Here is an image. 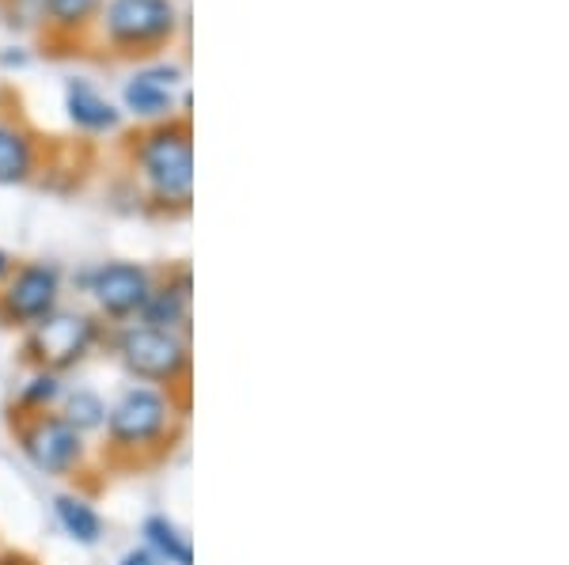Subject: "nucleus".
Returning a JSON list of instances; mask_svg holds the SVG:
<instances>
[{
  "mask_svg": "<svg viewBox=\"0 0 569 565\" xmlns=\"http://www.w3.org/2000/svg\"><path fill=\"white\" fill-rule=\"evenodd\" d=\"M91 293H96L99 307L110 319H130L144 307V300L152 293L149 270L133 266V262H110V266L96 270L91 278Z\"/></svg>",
  "mask_w": 569,
  "mask_h": 565,
  "instance_id": "obj_7",
  "label": "nucleus"
},
{
  "mask_svg": "<svg viewBox=\"0 0 569 565\" xmlns=\"http://www.w3.org/2000/svg\"><path fill=\"white\" fill-rule=\"evenodd\" d=\"M61 293V273L42 262L20 266L0 293V323L4 326H34L53 312Z\"/></svg>",
  "mask_w": 569,
  "mask_h": 565,
  "instance_id": "obj_5",
  "label": "nucleus"
},
{
  "mask_svg": "<svg viewBox=\"0 0 569 565\" xmlns=\"http://www.w3.org/2000/svg\"><path fill=\"white\" fill-rule=\"evenodd\" d=\"M176 69H156V72H141L130 88H126V103L133 107L137 114H160L163 107H171V88H176Z\"/></svg>",
  "mask_w": 569,
  "mask_h": 565,
  "instance_id": "obj_12",
  "label": "nucleus"
},
{
  "mask_svg": "<svg viewBox=\"0 0 569 565\" xmlns=\"http://www.w3.org/2000/svg\"><path fill=\"white\" fill-rule=\"evenodd\" d=\"M114 353L126 364V372L144 380L149 387L176 391L187 387L190 380V342L179 339V334L156 331V326L144 323H130L118 331Z\"/></svg>",
  "mask_w": 569,
  "mask_h": 565,
  "instance_id": "obj_2",
  "label": "nucleus"
},
{
  "mask_svg": "<svg viewBox=\"0 0 569 565\" xmlns=\"http://www.w3.org/2000/svg\"><path fill=\"white\" fill-rule=\"evenodd\" d=\"M16 436L20 448L42 475L72 478L84 463V436H80L61 414L53 410H39V414L16 417Z\"/></svg>",
  "mask_w": 569,
  "mask_h": 565,
  "instance_id": "obj_4",
  "label": "nucleus"
},
{
  "mask_svg": "<svg viewBox=\"0 0 569 565\" xmlns=\"http://www.w3.org/2000/svg\"><path fill=\"white\" fill-rule=\"evenodd\" d=\"M53 513H58L61 532H66L72 543L96 546V543H99V535H103V521H99V513L88 505L84 497L61 494L58 501H53Z\"/></svg>",
  "mask_w": 569,
  "mask_h": 565,
  "instance_id": "obj_10",
  "label": "nucleus"
},
{
  "mask_svg": "<svg viewBox=\"0 0 569 565\" xmlns=\"http://www.w3.org/2000/svg\"><path fill=\"white\" fill-rule=\"evenodd\" d=\"M144 171H149L152 190L163 202L187 205L190 182H194V152L182 130H163L144 144Z\"/></svg>",
  "mask_w": 569,
  "mask_h": 565,
  "instance_id": "obj_6",
  "label": "nucleus"
},
{
  "mask_svg": "<svg viewBox=\"0 0 569 565\" xmlns=\"http://www.w3.org/2000/svg\"><path fill=\"white\" fill-rule=\"evenodd\" d=\"M31 171V149L16 130L0 125V182H20Z\"/></svg>",
  "mask_w": 569,
  "mask_h": 565,
  "instance_id": "obj_15",
  "label": "nucleus"
},
{
  "mask_svg": "<svg viewBox=\"0 0 569 565\" xmlns=\"http://www.w3.org/2000/svg\"><path fill=\"white\" fill-rule=\"evenodd\" d=\"M171 31L168 0H114L110 4V34L122 42L160 39Z\"/></svg>",
  "mask_w": 569,
  "mask_h": 565,
  "instance_id": "obj_8",
  "label": "nucleus"
},
{
  "mask_svg": "<svg viewBox=\"0 0 569 565\" xmlns=\"http://www.w3.org/2000/svg\"><path fill=\"white\" fill-rule=\"evenodd\" d=\"M69 111L80 125H88V130H107V125L118 122V114L110 111L107 99H99L84 80H72L69 84Z\"/></svg>",
  "mask_w": 569,
  "mask_h": 565,
  "instance_id": "obj_13",
  "label": "nucleus"
},
{
  "mask_svg": "<svg viewBox=\"0 0 569 565\" xmlns=\"http://www.w3.org/2000/svg\"><path fill=\"white\" fill-rule=\"evenodd\" d=\"M46 4H50V12L58 16L61 23H77L96 8V0H46Z\"/></svg>",
  "mask_w": 569,
  "mask_h": 565,
  "instance_id": "obj_17",
  "label": "nucleus"
},
{
  "mask_svg": "<svg viewBox=\"0 0 569 565\" xmlns=\"http://www.w3.org/2000/svg\"><path fill=\"white\" fill-rule=\"evenodd\" d=\"M0 565H39V562L23 551H0Z\"/></svg>",
  "mask_w": 569,
  "mask_h": 565,
  "instance_id": "obj_19",
  "label": "nucleus"
},
{
  "mask_svg": "<svg viewBox=\"0 0 569 565\" xmlns=\"http://www.w3.org/2000/svg\"><path fill=\"white\" fill-rule=\"evenodd\" d=\"M118 565H163V562L156 558L149 546H133V551L122 554V562H118Z\"/></svg>",
  "mask_w": 569,
  "mask_h": 565,
  "instance_id": "obj_18",
  "label": "nucleus"
},
{
  "mask_svg": "<svg viewBox=\"0 0 569 565\" xmlns=\"http://www.w3.org/2000/svg\"><path fill=\"white\" fill-rule=\"evenodd\" d=\"M4 273H8V254L0 251V278H4Z\"/></svg>",
  "mask_w": 569,
  "mask_h": 565,
  "instance_id": "obj_20",
  "label": "nucleus"
},
{
  "mask_svg": "<svg viewBox=\"0 0 569 565\" xmlns=\"http://www.w3.org/2000/svg\"><path fill=\"white\" fill-rule=\"evenodd\" d=\"M61 417H66L80 436H84L91 430H103L107 403L96 395V391H72V395L66 398V406H61Z\"/></svg>",
  "mask_w": 569,
  "mask_h": 565,
  "instance_id": "obj_14",
  "label": "nucleus"
},
{
  "mask_svg": "<svg viewBox=\"0 0 569 565\" xmlns=\"http://www.w3.org/2000/svg\"><path fill=\"white\" fill-rule=\"evenodd\" d=\"M99 339V323L91 315L80 312H50L42 323L31 326L23 342V361L34 372H61L77 369L80 361L91 353V345Z\"/></svg>",
  "mask_w": 569,
  "mask_h": 565,
  "instance_id": "obj_3",
  "label": "nucleus"
},
{
  "mask_svg": "<svg viewBox=\"0 0 569 565\" xmlns=\"http://www.w3.org/2000/svg\"><path fill=\"white\" fill-rule=\"evenodd\" d=\"M144 539H149V551L160 562L168 565H194V546L182 535V527L168 516H149L144 521Z\"/></svg>",
  "mask_w": 569,
  "mask_h": 565,
  "instance_id": "obj_11",
  "label": "nucleus"
},
{
  "mask_svg": "<svg viewBox=\"0 0 569 565\" xmlns=\"http://www.w3.org/2000/svg\"><path fill=\"white\" fill-rule=\"evenodd\" d=\"M61 398V380L53 372H34L27 380V387L20 391V414H39V410H50Z\"/></svg>",
  "mask_w": 569,
  "mask_h": 565,
  "instance_id": "obj_16",
  "label": "nucleus"
},
{
  "mask_svg": "<svg viewBox=\"0 0 569 565\" xmlns=\"http://www.w3.org/2000/svg\"><path fill=\"white\" fill-rule=\"evenodd\" d=\"M176 398L171 391L160 387H130L122 391L114 406L107 410V452L110 463H141L144 455H163L171 448V441L179 436L176 430Z\"/></svg>",
  "mask_w": 569,
  "mask_h": 565,
  "instance_id": "obj_1",
  "label": "nucleus"
},
{
  "mask_svg": "<svg viewBox=\"0 0 569 565\" xmlns=\"http://www.w3.org/2000/svg\"><path fill=\"white\" fill-rule=\"evenodd\" d=\"M141 323L187 339L190 334V273L187 270H182L176 281H168L163 289H152L141 307Z\"/></svg>",
  "mask_w": 569,
  "mask_h": 565,
  "instance_id": "obj_9",
  "label": "nucleus"
}]
</instances>
